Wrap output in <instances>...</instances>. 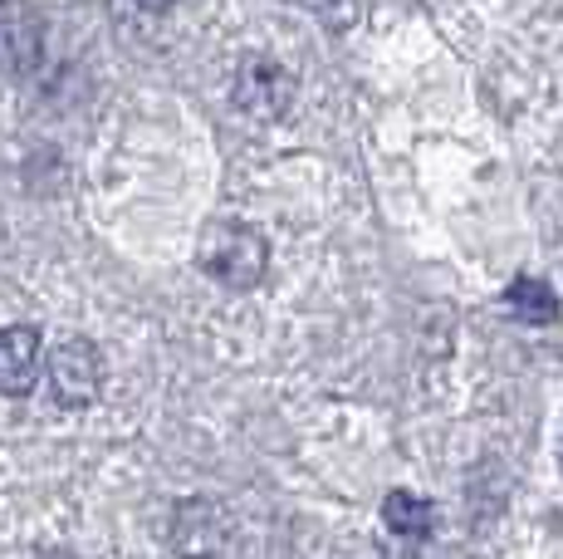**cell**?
<instances>
[{
  "label": "cell",
  "instance_id": "1",
  "mask_svg": "<svg viewBox=\"0 0 563 559\" xmlns=\"http://www.w3.org/2000/svg\"><path fill=\"white\" fill-rule=\"evenodd\" d=\"M265 265H269V245L251 226L221 221L201 235V271L211 280H221L225 289H255Z\"/></svg>",
  "mask_w": 563,
  "mask_h": 559
},
{
  "label": "cell",
  "instance_id": "2",
  "mask_svg": "<svg viewBox=\"0 0 563 559\" xmlns=\"http://www.w3.org/2000/svg\"><path fill=\"white\" fill-rule=\"evenodd\" d=\"M49 383H54V403L59 407H89L93 397H99V383H103L99 353H93L84 339L59 343L49 359Z\"/></svg>",
  "mask_w": 563,
  "mask_h": 559
},
{
  "label": "cell",
  "instance_id": "3",
  "mask_svg": "<svg viewBox=\"0 0 563 559\" xmlns=\"http://www.w3.org/2000/svg\"><path fill=\"white\" fill-rule=\"evenodd\" d=\"M289 94H295V79L279 69L275 59H245L241 79H235V103L255 118H279L289 109Z\"/></svg>",
  "mask_w": 563,
  "mask_h": 559
},
{
  "label": "cell",
  "instance_id": "4",
  "mask_svg": "<svg viewBox=\"0 0 563 559\" xmlns=\"http://www.w3.org/2000/svg\"><path fill=\"white\" fill-rule=\"evenodd\" d=\"M40 379V335L25 325L0 329V393L25 397Z\"/></svg>",
  "mask_w": 563,
  "mask_h": 559
},
{
  "label": "cell",
  "instance_id": "5",
  "mask_svg": "<svg viewBox=\"0 0 563 559\" xmlns=\"http://www.w3.org/2000/svg\"><path fill=\"white\" fill-rule=\"evenodd\" d=\"M383 520H387V530L407 535V540H427L437 511H431V501L411 496V491H393V496L383 501Z\"/></svg>",
  "mask_w": 563,
  "mask_h": 559
},
{
  "label": "cell",
  "instance_id": "6",
  "mask_svg": "<svg viewBox=\"0 0 563 559\" xmlns=\"http://www.w3.org/2000/svg\"><path fill=\"white\" fill-rule=\"evenodd\" d=\"M505 305H510L519 319H529V325H554L559 319L554 289L539 285V280H515V285L505 289Z\"/></svg>",
  "mask_w": 563,
  "mask_h": 559
},
{
  "label": "cell",
  "instance_id": "7",
  "mask_svg": "<svg viewBox=\"0 0 563 559\" xmlns=\"http://www.w3.org/2000/svg\"><path fill=\"white\" fill-rule=\"evenodd\" d=\"M143 10H167V6H177V0H137Z\"/></svg>",
  "mask_w": 563,
  "mask_h": 559
}]
</instances>
